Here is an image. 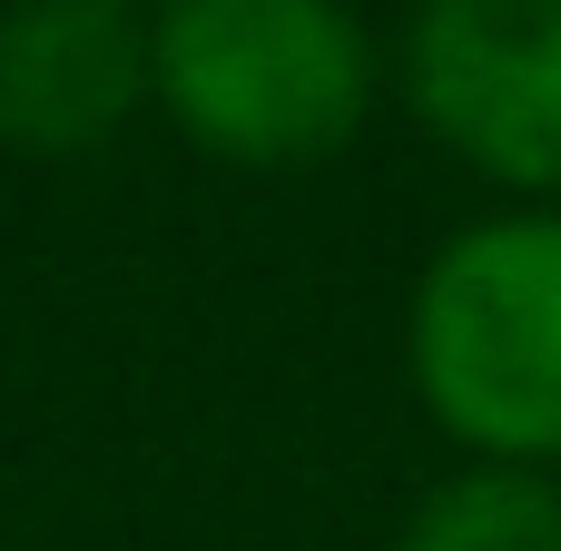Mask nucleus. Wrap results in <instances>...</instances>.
Segmentation results:
<instances>
[{
  "instance_id": "obj_5",
  "label": "nucleus",
  "mask_w": 561,
  "mask_h": 551,
  "mask_svg": "<svg viewBox=\"0 0 561 551\" xmlns=\"http://www.w3.org/2000/svg\"><path fill=\"white\" fill-rule=\"evenodd\" d=\"M385 551H561V473L533 463H454L424 483Z\"/></svg>"
},
{
  "instance_id": "obj_3",
  "label": "nucleus",
  "mask_w": 561,
  "mask_h": 551,
  "mask_svg": "<svg viewBox=\"0 0 561 551\" xmlns=\"http://www.w3.org/2000/svg\"><path fill=\"white\" fill-rule=\"evenodd\" d=\"M385 89L454 168L513 207H561V0H414Z\"/></svg>"
},
{
  "instance_id": "obj_6",
  "label": "nucleus",
  "mask_w": 561,
  "mask_h": 551,
  "mask_svg": "<svg viewBox=\"0 0 561 551\" xmlns=\"http://www.w3.org/2000/svg\"><path fill=\"white\" fill-rule=\"evenodd\" d=\"M128 10H158V0H128Z\"/></svg>"
},
{
  "instance_id": "obj_2",
  "label": "nucleus",
  "mask_w": 561,
  "mask_h": 551,
  "mask_svg": "<svg viewBox=\"0 0 561 551\" xmlns=\"http://www.w3.org/2000/svg\"><path fill=\"white\" fill-rule=\"evenodd\" d=\"M404 384L463 463L561 473V207L463 217L404 296Z\"/></svg>"
},
{
  "instance_id": "obj_1",
  "label": "nucleus",
  "mask_w": 561,
  "mask_h": 551,
  "mask_svg": "<svg viewBox=\"0 0 561 551\" xmlns=\"http://www.w3.org/2000/svg\"><path fill=\"white\" fill-rule=\"evenodd\" d=\"M148 108L237 177H306L385 108V39L355 0H158Z\"/></svg>"
},
{
  "instance_id": "obj_4",
  "label": "nucleus",
  "mask_w": 561,
  "mask_h": 551,
  "mask_svg": "<svg viewBox=\"0 0 561 551\" xmlns=\"http://www.w3.org/2000/svg\"><path fill=\"white\" fill-rule=\"evenodd\" d=\"M148 108V10L128 0H10L0 10V148L69 168Z\"/></svg>"
}]
</instances>
